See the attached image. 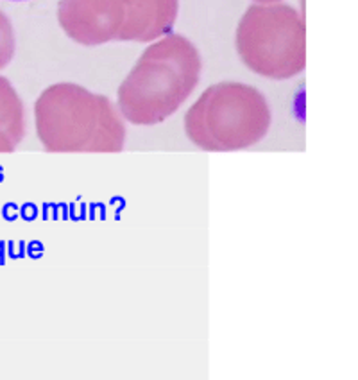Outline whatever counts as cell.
<instances>
[{
  "mask_svg": "<svg viewBox=\"0 0 358 380\" xmlns=\"http://www.w3.org/2000/svg\"><path fill=\"white\" fill-rule=\"evenodd\" d=\"M203 59L192 40L167 35L143 50L117 91L122 118L135 125H156L176 113L193 93Z\"/></svg>",
  "mask_w": 358,
  "mask_h": 380,
  "instance_id": "obj_1",
  "label": "cell"
},
{
  "mask_svg": "<svg viewBox=\"0 0 358 380\" xmlns=\"http://www.w3.org/2000/svg\"><path fill=\"white\" fill-rule=\"evenodd\" d=\"M34 125L47 152L124 151V118L106 95L77 83H54L34 103Z\"/></svg>",
  "mask_w": 358,
  "mask_h": 380,
  "instance_id": "obj_2",
  "label": "cell"
},
{
  "mask_svg": "<svg viewBox=\"0 0 358 380\" xmlns=\"http://www.w3.org/2000/svg\"><path fill=\"white\" fill-rule=\"evenodd\" d=\"M269 101L258 88L238 81L208 86L185 113V133L196 147L231 152L260 144L271 130Z\"/></svg>",
  "mask_w": 358,
  "mask_h": 380,
  "instance_id": "obj_3",
  "label": "cell"
},
{
  "mask_svg": "<svg viewBox=\"0 0 358 380\" xmlns=\"http://www.w3.org/2000/svg\"><path fill=\"white\" fill-rule=\"evenodd\" d=\"M235 49L242 63L256 76L292 79L306 67L305 18L285 2H254L238 20Z\"/></svg>",
  "mask_w": 358,
  "mask_h": 380,
  "instance_id": "obj_4",
  "label": "cell"
},
{
  "mask_svg": "<svg viewBox=\"0 0 358 380\" xmlns=\"http://www.w3.org/2000/svg\"><path fill=\"white\" fill-rule=\"evenodd\" d=\"M127 0H59L57 23L74 43L99 47L122 42L127 27Z\"/></svg>",
  "mask_w": 358,
  "mask_h": 380,
  "instance_id": "obj_5",
  "label": "cell"
},
{
  "mask_svg": "<svg viewBox=\"0 0 358 380\" xmlns=\"http://www.w3.org/2000/svg\"><path fill=\"white\" fill-rule=\"evenodd\" d=\"M127 9L122 42L152 43L170 35L179 15V0H127Z\"/></svg>",
  "mask_w": 358,
  "mask_h": 380,
  "instance_id": "obj_6",
  "label": "cell"
},
{
  "mask_svg": "<svg viewBox=\"0 0 358 380\" xmlns=\"http://www.w3.org/2000/svg\"><path fill=\"white\" fill-rule=\"evenodd\" d=\"M27 131L25 106L8 77L0 76V152H13Z\"/></svg>",
  "mask_w": 358,
  "mask_h": 380,
  "instance_id": "obj_7",
  "label": "cell"
},
{
  "mask_svg": "<svg viewBox=\"0 0 358 380\" xmlns=\"http://www.w3.org/2000/svg\"><path fill=\"white\" fill-rule=\"evenodd\" d=\"M16 52L15 27L4 9H0V70L11 65Z\"/></svg>",
  "mask_w": 358,
  "mask_h": 380,
  "instance_id": "obj_8",
  "label": "cell"
},
{
  "mask_svg": "<svg viewBox=\"0 0 358 380\" xmlns=\"http://www.w3.org/2000/svg\"><path fill=\"white\" fill-rule=\"evenodd\" d=\"M256 4H274V2H283V0H253Z\"/></svg>",
  "mask_w": 358,
  "mask_h": 380,
  "instance_id": "obj_9",
  "label": "cell"
},
{
  "mask_svg": "<svg viewBox=\"0 0 358 380\" xmlns=\"http://www.w3.org/2000/svg\"><path fill=\"white\" fill-rule=\"evenodd\" d=\"M11 2H23V0H11Z\"/></svg>",
  "mask_w": 358,
  "mask_h": 380,
  "instance_id": "obj_10",
  "label": "cell"
}]
</instances>
